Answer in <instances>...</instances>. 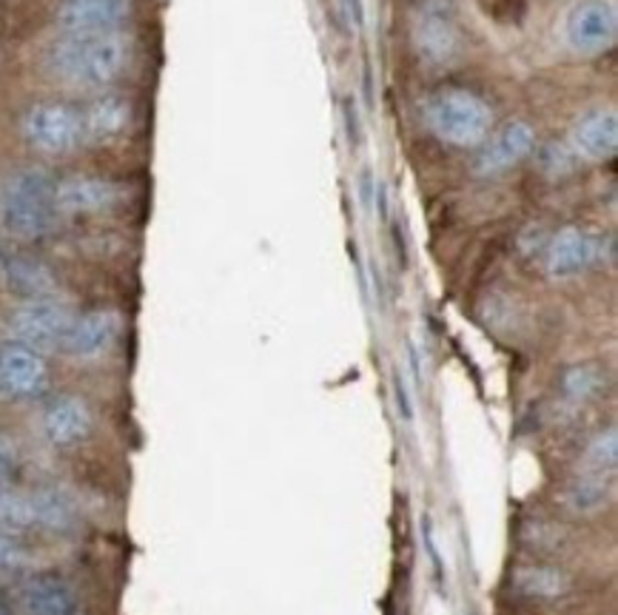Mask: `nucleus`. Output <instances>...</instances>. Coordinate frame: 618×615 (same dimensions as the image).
<instances>
[{
    "label": "nucleus",
    "instance_id": "nucleus-1",
    "mask_svg": "<svg viewBox=\"0 0 618 615\" xmlns=\"http://www.w3.org/2000/svg\"><path fill=\"white\" fill-rule=\"evenodd\" d=\"M132 57V43L123 32L64 35L46 52V69L78 89H103L114 83Z\"/></svg>",
    "mask_w": 618,
    "mask_h": 615
},
{
    "label": "nucleus",
    "instance_id": "nucleus-2",
    "mask_svg": "<svg viewBox=\"0 0 618 615\" xmlns=\"http://www.w3.org/2000/svg\"><path fill=\"white\" fill-rule=\"evenodd\" d=\"M55 220V180L43 168H21L0 182V225L12 237H46Z\"/></svg>",
    "mask_w": 618,
    "mask_h": 615
},
{
    "label": "nucleus",
    "instance_id": "nucleus-3",
    "mask_svg": "<svg viewBox=\"0 0 618 615\" xmlns=\"http://www.w3.org/2000/svg\"><path fill=\"white\" fill-rule=\"evenodd\" d=\"M425 123L439 141L476 148L491 137L493 114L485 100L468 89H442L425 100Z\"/></svg>",
    "mask_w": 618,
    "mask_h": 615
},
{
    "label": "nucleus",
    "instance_id": "nucleus-4",
    "mask_svg": "<svg viewBox=\"0 0 618 615\" xmlns=\"http://www.w3.org/2000/svg\"><path fill=\"white\" fill-rule=\"evenodd\" d=\"M71 320L75 316H71V311L64 302L55 300V297H46V300L23 302L9 320V334H12L14 343L43 354V350L64 348Z\"/></svg>",
    "mask_w": 618,
    "mask_h": 615
},
{
    "label": "nucleus",
    "instance_id": "nucleus-5",
    "mask_svg": "<svg viewBox=\"0 0 618 615\" xmlns=\"http://www.w3.org/2000/svg\"><path fill=\"white\" fill-rule=\"evenodd\" d=\"M23 137L43 154H69L83 143L80 112L64 103H37L23 118Z\"/></svg>",
    "mask_w": 618,
    "mask_h": 615
},
{
    "label": "nucleus",
    "instance_id": "nucleus-6",
    "mask_svg": "<svg viewBox=\"0 0 618 615\" xmlns=\"http://www.w3.org/2000/svg\"><path fill=\"white\" fill-rule=\"evenodd\" d=\"M46 382H49V368L43 354L14 339L0 345V396L32 399L43 393Z\"/></svg>",
    "mask_w": 618,
    "mask_h": 615
},
{
    "label": "nucleus",
    "instance_id": "nucleus-7",
    "mask_svg": "<svg viewBox=\"0 0 618 615\" xmlns=\"http://www.w3.org/2000/svg\"><path fill=\"white\" fill-rule=\"evenodd\" d=\"M616 9L607 0H578L568 14V41L578 55H598L616 41Z\"/></svg>",
    "mask_w": 618,
    "mask_h": 615
},
{
    "label": "nucleus",
    "instance_id": "nucleus-8",
    "mask_svg": "<svg viewBox=\"0 0 618 615\" xmlns=\"http://www.w3.org/2000/svg\"><path fill=\"white\" fill-rule=\"evenodd\" d=\"M132 14V0H64L57 7L55 21L66 35H100L117 32Z\"/></svg>",
    "mask_w": 618,
    "mask_h": 615
},
{
    "label": "nucleus",
    "instance_id": "nucleus-9",
    "mask_svg": "<svg viewBox=\"0 0 618 615\" xmlns=\"http://www.w3.org/2000/svg\"><path fill=\"white\" fill-rule=\"evenodd\" d=\"M120 334V316L114 311H89L83 316H75L69 325V334L64 339V350L75 359L92 362L105 357L114 348Z\"/></svg>",
    "mask_w": 618,
    "mask_h": 615
},
{
    "label": "nucleus",
    "instance_id": "nucleus-10",
    "mask_svg": "<svg viewBox=\"0 0 618 615\" xmlns=\"http://www.w3.org/2000/svg\"><path fill=\"white\" fill-rule=\"evenodd\" d=\"M120 203V189L100 177H66L55 182L57 214H100Z\"/></svg>",
    "mask_w": 618,
    "mask_h": 615
},
{
    "label": "nucleus",
    "instance_id": "nucleus-11",
    "mask_svg": "<svg viewBox=\"0 0 618 615\" xmlns=\"http://www.w3.org/2000/svg\"><path fill=\"white\" fill-rule=\"evenodd\" d=\"M485 143L487 146L479 154L476 168L482 175H502V171L519 166L521 160H527V157L533 154L536 132L525 120H514V123H507L493 141Z\"/></svg>",
    "mask_w": 618,
    "mask_h": 615
},
{
    "label": "nucleus",
    "instance_id": "nucleus-12",
    "mask_svg": "<svg viewBox=\"0 0 618 615\" xmlns=\"http://www.w3.org/2000/svg\"><path fill=\"white\" fill-rule=\"evenodd\" d=\"M23 615H83L78 593L66 579L55 573H41L26 579L21 588Z\"/></svg>",
    "mask_w": 618,
    "mask_h": 615
},
{
    "label": "nucleus",
    "instance_id": "nucleus-13",
    "mask_svg": "<svg viewBox=\"0 0 618 615\" xmlns=\"http://www.w3.org/2000/svg\"><path fill=\"white\" fill-rule=\"evenodd\" d=\"M92 411L80 396H60L43 411V436L57 448L83 441L92 434Z\"/></svg>",
    "mask_w": 618,
    "mask_h": 615
},
{
    "label": "nucleus",
    "instance_id": "nucleus-14",
    "mask_svg": "<svg viewBox=\"0 0 618 615\" xmlns=\"http://www.w3.org/2000/svg\"><path fill=\"white\" fill-rule=\"evenodd\" d=\"M0 282L7 286L9 294L21 297L26 302L46 300V297H55L57 291L52 268L37 257H29V254H9L7 266L0 271Z\"/></svg>",
    "mask_w": 618,
    "mask_h": 615
},
{
    "label": "nucleus",
    "instance_id": "nucleus-15",
    "mask_svg": "<svg viewBox=\"0 0 618 615\" xmlns=\"http://www.w3.org/2000/svg\"><path fill=\"white\" fill-rule=\"evenodd\" d=\"M598 257V243L587 231L568 225L550 239L548 245V271L553 277H573V273L584 271L593 266V259Z\"/></svg>",
    "mask_w": 618,
    "mask_h": 615
},
{
    "label": "nucleus",
    "instance_id": "nucleus-16",
    "mask_svg": "<svg viewBox=\"0 0 618 615\" xmlns=\"http://www.w3.org/2000/svg\"><path fill=\"white\" fill-rule=\"evenodd\" d=\"M573 148L587 160H607L618 148V114L613 109H593L573 126Z\"/></svg>",
    "mask_w": 618,
    "mask_h": 615
},
{
    "label": "nucleus",
    "instance_id": "nucleus-17",
    "mask_svg": "<svg viewBox=\"0 0 618 615\" xmlns=\"http://www.w3.org/2000/svg\"><path fill=\"white\" fill-rule=\"evenodd\" d=\"M132 109L128 100L120 94H100L92 103L86 105V112L80 114L83 120V141L89 143H109L114 137L126 132Z\"/></svg>",
    "mask_w": 618,
    "mask_h": 615
},
{
    "label": "nucleus",
    "instance_id": "nucleus-18",
    "mask_svg": "<svg viewBox=\"0 0 618 615\" xmlns=\"http://www.w3.org/2000/svg\"><path fill=\"white\" fill-rule=\"evenodd\" d=\"M414 37L422 55L434 60V64H445L459 49L457 26H453L450 14L442 12V9H425L416 18Z\"/></svg>",
    "mask_w": 618,
    "mask_h": 615
},
{
    "label": "nucleus",
    "instance_id": "nucleus-19",
    "mask_svg": "<svg viewBox=\"0 0 618 615\" xmlns=\"http://www.w3.org/2000/svg\"><path fill=\"white\" fill-rule=\"evenodd\" d=\"M35 525L49 533H71L78 525V504L60 488H41L32 493Z\"/></svg>",
    "mask_w": 618,
    "mask_h": 615
},
{
    "label": "nucleus",
    "instance_id": "nucleus-20",
    "mask_svg": "<svg viewBox=\"0 0 618 615\" xmlns=\"http://www.w3.org/2000/svg\"><path fill=\"white\" fill-rule=\"evenodd\" d=\"M607 490H610V473H593L584 470L576 482L568 490V504L576 513H596L598 507H605Z\"/></svg>",
    "mask_w": 618,
    "mask_h": 615
},
{
    "label": "nucleus",
    "instance_id": "nucleus-21",
    "mask_svg": "<svg viewBox=\"0 0 618 615\" xmlns=\"http://www.w3.org/2000/svg\"><path fill=\"white\" fill-rule=\"evenodd\" d=\"M0 527L7 530H26L35 527V507H32V493H21L14 488H0Z\"/></svg>",
    "mask_w": 618,
    "mask_h": 615
},
{
    "label": "nucleus",
    "instance_id": "nucleus-22",
    "mask_svg": "<svg viewBox=\"0 0 618 615\" xmlns=\"http://www.w3.org/2000/svg\"><path fill=\"white\" fill-rule=\"evenodd\" d=\"M516 584L527 595H539V599H555V595H562L564 588H568L564 575L559 570H550V567H525L516 575Z\"/></svg>",
    "mask_w": 618,
    "mask_h": 615
},
{
    "label": "nucleus",
    "instance_id": "nucleus-23",
    "mask_svg": "<svg viewBox=\"0 0 618 615\" xmlns=\"http://www.w3.org/2000/svg\"><path fill=\"white\" fill-rule=\"evenodd\" d=\"M618 459V439L616 431H607V434H598L587 448V459H584V470H593V473H610L616 470Z\"/></svg>",
    "mask_w": 618,
    "mask_h": 615
},
{
    "label": "nucleus",
    "instance_id": "nucleus-24",
    "mask_svg": "<svg viewBox=\"0 0 618 615\" xmlns=\"http://www.w3.org/2000/svg\"><path fill=\"white\" fill-rule=\"evenodd\" d=\"M598 384H602V377L596 373V368H587V365H578V368H570L564 373V393H568L573 402H584V399H591L593 393L598 391Z\"/></svg>",
    "mask_w": 618,
    "mask_h": 615
},
{
    "label": "nucleus",
    "instance_id": "nucleus-25",
    "mask_svg": "<svg viewBox=\"0 0 618 615\" xmlns=\"http://www.w3.org/2000/svg\"><path fill=\"white\" fill-rule=\"evenodd\" d=\"M23 564V550L12 530L0 527V570H18Z\"/></svg>",
    "mask_w": 618,
    "mask_h": 615
},
{
    "label": "nucleus",
    "instance_id": "nucleus-26",
    "mask_svg": "<svg viewBox=\"0 0 618 615\" xmlns=\"http://www.w3.org/2000/svg\"><path fill=\"white\" fill-rule=\"evenodd\" d=\"M14 470H18V445L12 436L0 434V488L12 482Z\"/></svg>",
    "mask_w": 618,
    "mask_h": 615
},
{
    "label": "nucleus",
    "instance_id": "nucleus-27",
    "mask_svg": "<svg viewBox=\"0 0 618 615\" xmlns=\"http://www.w3.org/2000/svg\"><path fill=\"white\" fill-rule=\"evenodd\" d=\"M541 163H544V168H548L550 175H564V171L573 168V157H570L568 148L555 146V143L548 148V152H544Z\"/></svg>",
    "mask_w": 618,
    "mask_h": 615
},
{
    "label": "nucleus",
    "instance_id": "nucleus-28",
    "mask_svg": "<svg viewBox=\"0 0 618 615\" xmlns=\"http://www.w3.org/2000/svg\"><path fill=\"white\" fill-rule=\"evenodd\" d=\"M345 128H348V141L357 146L359 137H362V126H359V114H357V103L351 98L345 100Z\"/></svg>",
    "mask_w": 618,
    "mask_h": 615
},
{
    "label": "nucleus",
    "instance_id": "nucleus-29",
    "mask_svg": "<svg viewBox=\"0 0 618 615\" xmlns=\"http://www.w3.org/2000/svg\"><path fill=\"white\" fill-rule=\"evenodd\" d=\"M345 7H348V14H351V21L357 23V26H362V0H345Z\"/></svg>",
    "mask_w": 618,
    "mask_h": 615
},
{
    "label": "nucleus",
    "instance_id": "nucleus-30",
    "mask_svg": "<svg viewBox=\"0 0 618 615\" xmlns=\"http://www.w3.org/2000/svg\"><path fill=\"white\" fill-rule=\"evenodd\" d=\"M7 259H9V248L0 243V271H3V266H7Z\"/></svg>",
    "mask_w": 618,
    "mask_h": 615
},
{
    "label": "nucleus",
    "instance_id": "nucleus-31",
    "mask_svg": "<svg viewBox=\"0 0 618 615\" xmlns=\"http://www.w3.org/2000/svg\"><path fill=\"white\" fill-rule=\"evenodd\" d=\"M0 615H12V613H9V607H7V602H3V599H0Z\"/></svg>",
    "mask_w": 618,
    "mask_h": 615
}]
</instances>
